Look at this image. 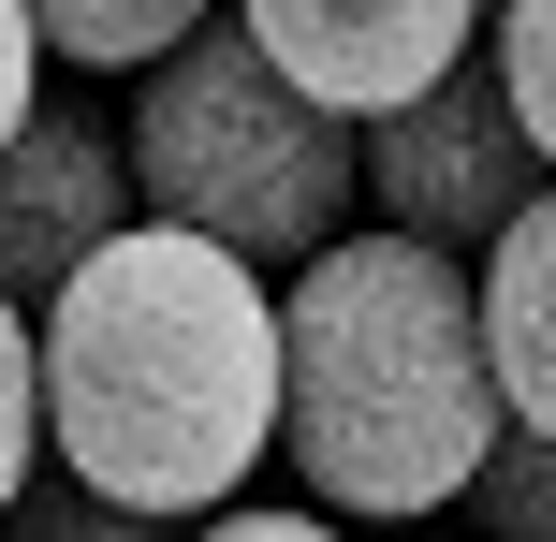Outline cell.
<instances>
[{"mask_svg": "<svg viewBox=\"0 0 556 542\" xmlns=\"http://www.w3.org/2000/svg\"><path fill=\"white\" fill-rule=\"evenodd\" d=\"M45 455L132 514H220L278 455V293L191 220H117L45 293Z\"/></svg>", "mask_w": 556, "mask_h": 542, "instance_id": "6da1fadb", "label": "cell"}, {"mask_svg": "<svg viewBox=\"0 0 556 542\" xmlns=\"http://www.w3.org/2000/svg\"><path fill=\"white\" fill-rule=\"evenodd\" d=\"M513 396L483 352L469 250L440 235H323L278 293V455L352 528H425L498 455Z\"/></svg>", "mask_w": 556, "mask_h": 542, "instance_id": "7a4b0ae2", "label": "cell"}, {"mask_svg": "<svg viewBox=\"0 0 556 542\" xmlns=\"http://www.w3.org/2000/svg\"><path fill=\"white\" fill-rule=\"evenodd\" d=\"M132 191H147V220H191L250 264H307L366 205V117L293 88L250 45V15H205L132 88Z\"/></svg>", "mask_w": 556, "mask_h": 542, "instance_id": "3957f363", "label": "cell"}, {"mask_svg": "<svg viewBox=\"0 0 556 542\" xmlns=\"http://www.w3.org/2000/svg\"><path fill=\"white\" fill-rule=\"evenodd\" d=\"M542 147H528V117H513V88H498V59H454L440 88H410V103H381L366 117V205H381L395 235H440V250H498V220L542 191Z\"/></svg>", "mask_w": 556, "mask_h": 542, "instance_id": "277c9868", "label": "cell"}, {"mask_svg": "<svg viewBox=\"0 0 556 542\" xmlns=\"http://www.w3.org/2000/svg\"><path fill=\"white\" fill-rule=\"evenodd\" d=\"M235 15H250V45L293 88H323L337 117H381V103H410V88H440L454 59L483 45L498 0H235Z\"/></svg>", "mask_w": 556, "mask_h": 542, "instance_id": "5b68a950", "label": "cell"}, {"mask_svg": "<svg viewBox=\"0 0 556 542\" xmlns=\"http://www.w3.org/2000/svg\"><path fill=\"white\" fill-rule=\"evenodd\" d=\"M132 205H147V191H132V133H103L88 103H29L15 147H0V293L45 308Z\"/></svg>", "mask_w": 556, "mask_h": 542, "instance_id": "8992f818", "label": "cell"}, {"mask_svg": "<svg viewBox=\"0 0 556 542\" xmlns=\"http://www.w3.org/2000/svg\"><path fill=\"white\" fill-rule=\"evenodd\" d=\"M483 352H498V396H513V426H542L556 440V176L528 205L498 220V250H483Z\"/></svg>", "mask_w": 556, "mask_h": 542, "instance_id": "52a82bcc", "label": "cell"}, {"mask_svg": "<svg viewBox=\"0 0 556 542\" xmlns=\"http://www.w3.org/2000/svg\"><path fill=\"white\" fill-rule=\"evenodd\" d=\"M45 15V59H74V74H147L162 45H191L220 0H29Z\"/></svg>", "mask_w": 556, "mask_h": 542, "instance_id": "ba28073f", "label": "cell"}, {"mask_svg": "<svg viewBox=\"0 0 556 542\" xmlns=\"http://www.w3.org/2000/svg\"><path fill=\"white\" fill-rule=\"evenodd\" d=\"M0 542H176V514H132V499H103L88 469H29V484L0 499Z\"/></svg>", "mask_w": 556, "mask_h": 542, "instance_id": "9c48e42d", "label": "cell"}, {"mask_svg": "<svg viewBox=\"0 0 556 542\" xmlns=\"http://www.w3.org/2000/svg\"><path fill=\"white\" fill-rule=\"evenodd\" d=\"M469 528L483 542H556V440L542 426H498V455L469 469Z\"/></svg>", "mask_w": 556, "mask_h": 542, "instance_id": "30bf717a", "label": "cell"}, {"mask_svg": "<svg viewBox=\"0 0 556 542\" xmlns=\"http://www.w3.org/2000/svg\"><path fill=\"white\" fill-rule=\"evenodd\" d=\"M45 469V308L0 293V499Z\"/></svg>", "mask_w": 556, "mask_h": 542, "instance_id": "8fae6325", "label": "cell"}, {"mask_svg": "<svg viewBox=\"0 0 556 542\" xmlns=\"http://www.w3.org/2000/svg\"><path fill=\"white\" fill-rule=\"evenodd\" d=\"M483 59H498V88H513V117H528V147L556 162V0H498V15H483Z\"/></svg>", "mask_w": 556, "mask_h": 542, "instance_id": "7c38bea8", "label": "cell"}, {"mask_svg": "<svg viewBox=\"0 0 556 542\" xmlns=\"http://www.w3.org/2000/svg\"><path fill=\"white\" fill-rule=\"evenodd\" d=\"M29 103H45V15H29V0H0V147H15Z\"/></svg>", "mask_w": 556, "mask_h": 542, "instance_id": "4fadbf2b", "label": "cell"}, {"mask_svg": "<svg viewBox=\"0 0 556 542\" xmlns=\"http://www.w3.org/2000/svg\"><path fill=\"white\" fill-rule=\"evenodd\" d=\"M176 542H337V528L323 514H235V499H220V514H191Z\"/></svg>", "mask_w": 556, "mask_h": 542, "instance_id": "5bb4252c", "label": "cell"}]
</instances>
